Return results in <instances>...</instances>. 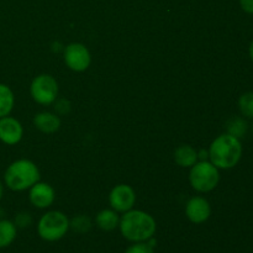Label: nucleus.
Instances as JSON below:
<instances>
[{
  "label": "nucleus",
  "mask_w": 253,
  "mask_h": 253,
  "mask_svg": "<svg viewBox=\"0 0 253 253\" xmlns=\"http://www.w3.org/2000/svg\"><path fill=\"white\" fill-rule=\"evenodd\" d=\"M189 169V183L195 192L209 193L219 185L220 169L209 160L198 161Z\"/></svg>",
  "instance_id": "39448f33"
},
{
  "label": "nucleus",
  "mask_w": 253,
  "mask_h": 253,
  "mask_svg": "<svg viewBox=\"0 0 253 253\" xmlns=\"http://www.w3.org/2000/svg\"><path fill=\"white\" fill-rule=\"evenodd\" d=\"M119 230L125 240L130 242L148 241L155 237L157 222L148 212L138 209H131L120 216Z\"/></svg>",
  "instance_id": "f257e3e1"
},
{
  "label": "nucleus",
  "mask_w": 253,
  "mask_h": 253,
  "mask_svg": "<svg viewBox=\"0 0 253 253\" xmlns=\"http://www.w3.org/2000/svg\"><path fill=\"white\" fill-rule=\"evenodd\" d=\"M14 224L16 225L17 229H25V227H29L32 224V216L29 212H19V214L15 216Z\"/></svg>",
  "instance_id": "4be33fe9"
},
{
  "label": "nucleus",
  "mask_w": 253,
  "mask_h": 253,
  "mask_svg": "<svg viewBox=\"0 0 253 253\" xmlns=\"http://www.w3.org/2000/svg\"><path fill=\"white\" fill-rule=\"evenodd\" d=\"M252 133H253V125H252Z\"/></svg>",
  "instance_id": "bb28decb"
},
{
  "label": "nucleus",
  "mask_w": 253,
  "mask_h": 253,
  "mask_svg": "<svg viewBox=\"0 0 253 253\" xmlns=\"http://www.w3.org/2000/svg\"><path fill=\"white\" fill-rule=\"evenodd\" d=\"M157 246V241L155 237L148 241L142 242H131L130 246L125 250L124 253H155V249Z\"/></svg>",
  "instance_id": "aec40b11"
},
{
  "label": "nucleus",
  "mask_w": 253,
  "mask_h": 253,
  "mask_svg": "<svg viewBox=\"0 0 253 253\" xmlns=\"http://www.w3.org/2000/svg\"><path fill=\"white\" fill-rule=\"evenodd\" d=\"M15 105V95L9 85L0 83V119L11 114Z\"/></svg>",
  "instance_id": "dca6fc26"
},
{
  "label": "nucleus",
  "mask_w": 253,
  "mask_h": 253,
  "mask_svg": "<svg viewBox=\"0 0 253 253\" xmlns=\"http://www.w3.org/2000/svg\"><path fill=\"white\" fill-rule=\"evenodd\" d=\"M29 200L37 209H47L56 200V192L51 184L37 182L29 189Z\"/></svg>",
  "instance_id": "9d476101"
},
{
  "label": "nucleus",
  "mask_w": 253,
  "mask_h": 253,
  "mask_svg": "<svg viewBox=\"0 0 253 253\" xmlns=\"http://www.w3.org/2000/svg\"><path fill=\"white\" fill-rule=\"evenodd\" d=\"M240 6L246 14L253 15V0H240Z\"/></svg>",
  "instance_id": "5701e85b"
},
{
  "label": "nucleus",
  "mask_w": 253,
  "mask_h": 253,
  "mask_svg": "<svg viewBox=\"0 0 253 253\" xmlns=\"http://www.w3.org/2000/svg\"><path fill=\"white\" fill-rule=\"evenodd\" d=\"M69 230V217L59 210L44 212L37 222V234L46 242L59 241Z\"/></svg>",
  "instance_id": "20e7f679"
},
{
  "label": "nucleus",
  "mask_w": 253,
  "mask_h": 253,
  "mask_svg": "<svg viewBox=\"0 0 253 253\" xmlns=\"http://www.w3.org/2000/svg\"><path fill=\"white\" fill-rule=\"evenodd\" d=\"M208 151L210 162L220 170H227L239 165L244 153V147L240 138L225 132L210 143Z\"/></svg>",
  "instance_id": "f03ea898"
},
{
  "label": "nucleus",
  "mask_w": 253,
  "mask_h": 253,
  "mask_svg": "<svg viewBox=\"0 0 253 253\" xmlns=\"http://www.w3.org/2000/svg\"><path fill=\"white\" fill-rule=\"evenodd\" d=\"M91 226V220L90 217L86 215H77L73 219L69 220V229L73 230L77 234H86L90 231Z\"/></svg>",
  "instance_id": "6ab92c4d"
},
{
  "label": "nucleus",
  "mask_w": 253,
  "mask_h": 253,
  "mask_svg": "<svg viewBox=\"0 0 253 253\" xmlns=\"http://www.w3.org/2000/svg\"><path fill=\"white\" fill-rule=\"evenodd\" d=\"M17 230L19 229L11 220H0V249H6L16 240Z\"/></svg>",
  "instance_id": "2eb2a0df"
},
{
  "label": "nucleus",
  "mask_w": 253,
  "mask_h": 253,
  "mask_svg": "<svg viewBox=\"0 0 253 253\" xmlns=\"http://www.w3.org/2000/svg\"><path fill=\"white\" fill-rule=\"evenodd\" d=\"M61 118L51 111H41L34 116V126L46 135L57 132L61 128Z\"/></svg>",
  "instance_id": "f8f14e48"
},
{
  "label": "nucleus",
  "mask_w": 253,
  "mask_h": 253,
  "mask_svg": "<svg viewBox=\"0 0 253 253\" xmlns=\"http://www.w3.org/2000/svg\"><path fill=\"white\" fill-rule=\"evenodd\" d=\"M24 127L17 119L7 115L0 119V141L4 145L15 146L22 140Z\"/></svg>",
  "instance_id": "9b49d317"
},
{
  "label": "nucleus",
  "mask_w": 253,
  "mask_h": 253,
  "mask_svg": "<svg viewBox=\"0 0 253 253\" xmlns=\"http://www.w3.org/2000/svg\"><path fill=\"white\" fill-rule=\"evenodd\" d=\"M185 216L192 224L200 225L207 222L211 216V205L204 197L195 195L185 204Z\"/></svg>",
  "instance_id": "1a4fd4ad"
},
{
  "label": "nucleus",
  "mask_w": 253,
  "mask_h": 253,
  "mask_svg": "<svg viewBox=\"0 0 253 253\" xmlns=\"http://www.w3.org/2000/svg\"><path fill=\"white\" fill-rule=\"evenodd\" d=\"M40 180L37 165L26 158H20L7 166L4 173V184L12 192L29 190Z\"/></svg>",
  "instance_id": "7ed1b4c3"
},
{
  "label": "nucleus",
  "mask_w": 253,
  "mask_h": 253,
  "mask_svg": "<svg viewBox=\"0 0 253 253\" xmlns=\"http://www.w3.org/2000/svg\"><path fill=\"white\" fill-rule=\"evenodd\" d=\"M4 182H2L1 179H0V200L2 199V197H4Z\"/></svg>",
  "instance_id": "393cba45"
},
{
  "label": "nucleus",
  "mask_w": 253,
  "mask_h": 253,
  "mask_svg": "<svg viewBox=\"0 0 253 253\" xmlns=\"http://www.w3.org/2000/svg\"><path fill=\"white\" fill-rule=\"evenodd\" d=\"M174 162L182 168H190L198 162V150L190 145H180L174 151Z\"/></svg>",
  "instance_id": "4468645a"
},
{
  "label": "nucleus",
  "mask_w": 253,
  "mask_h": 253,
  "mask_svg": "<svg viewBox=\"0 0 253 253\" xmlns=\"http://www.w3.org/2000/svg\"><path fill=\"white\" fill-rule=\"evenodd\" d=\"M59 94L58 82L51 74L42 73L32 79L30 84V95L40 105H52Z\"/></svg>",
  "instance_id": "423d86ee"
},
{
  "label": "nucleus",
  "mask_w": 253,
  "mask_h": 253,
  "mask_svg": "<svg viewBox=\"0 0 253 253\" xmlns=\"http://www.w3.org/2000/svg\"><path fill=\"white\" fill-rule=\"evenodd\" d=\"M249 54H250V58H251V61L253 62V40H252L251 43H250V47H249Z\"/></svg>",
  "instance_id": "a878e982"
},
{
  "label": "nucleus",
  "mask_w": 253,
  "mask_h": 253,
  "mask_svg": "<svg viewBox=\"0 0 253 253\" xmlns=\"http://www.w3.org/2000/svg\"><path fill=\"white\" fill-rule=\"evenodd\" d=\"M63 59L71 71L81 73L90 67L91 54L85 44L81 42H72L64 47Z\"/></svg>",
  "instance_id": "0eeeda50"
},
{
  "label": "nucleus",
  "mask_w": 253,
  "mask_h": 253,
  "mask_svg": "<svg viewBox=\"0 0 253 253\" xmlns=\"http://www.w3.org/2000/svg\"><path fill=\"white\" fill-rule=\"evenodd\" d=\"M241 116L247 120H253V91H246L242 94L237 101Z\"/></svg>",
  "instance_id": "a211bd4d"
},
{
  "label": "nucleus",
  "mask_w": 253,
  "mask_h": 253,
  "mask_svg": "<svg viewBox=\"0 0 253 253\" xmlns=\"http://www.w3.org/2000/svg\"><path fill=\"white\" fill-rule=\"evenodd\" d=\"M95 224L101 231L111 232L119 227V224H120V215L115 210L111 209V208L110 209H103L96 214Z\"/></svg>",
  "instance_id": "ddd939ff"
},
{
  "label": "nucleus",
  "mask_w": 253,
  "mask_h": 253,
  "mask_svg": "<svg viewBox=\"0 0 253 253\" xmlns=\"http://www.w3.org/2000/svg\"><path fill=\"white\" fill-rule=\"evenodd\" d=\"M109 204L119 214L133 209L136 204V192L128 184H118L109 193Z\"/></svg>",
  "instance_id": "6e6552de"
},
{
  "label": "nucleus",
  "mask_w": 253,
  "mask_h": 253,
  "mask_svg": "<svg viewBox=\"0 0 253 253\" xmlns=\"http://www.w3.org/2000/svg\"><path fill=\"white\" fill-rule=\"evenodd\" d=\"M209 160V151L208 150H199L198 151V161H208Z\"/></svg>",
  "instance_id": "b1692460"
},
{
  "label": "nucleus",
  "mask_w": 253,
  "mask_h": 253,
  "mask_svg": "<svg viewBox=\"0 0 253 253\" xmlns=\"http://www.w3.org/2000/svg\"><path fill=\"white\" fill-rule=\"evenodd\" d=\"M249 131V123L244 116H232L226 121V133L237 138H244Z\"/></svg>",
  "instance_id": "f3484780"
},
{
  "label": "nucleus",
  "mask_w": 253,
  "mask_h": 253,
  "mask_svg": "<svg viewBox=\"0 0 253 253\" xmlns=\"http://www.w3.org/2000/svg\"><path fill=\"white\" fill-rule=\"evenodd\" d=\"M54 110L58 116H63L69 114L71 111V103L67 99H59L57 98V100L54 101Z\"/></svg>",
  "instance_id": "412c9836"
}]
</instances>
